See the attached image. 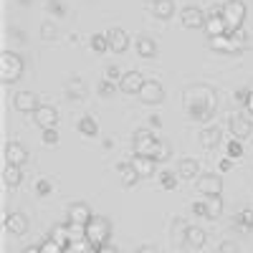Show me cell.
Masks as SVG:
<instances>
[{
    "label": "cell",
    "instance_id": "50",
    "mask_svg": "<svg viewBox=\"0 0 253 253\" xmlns=\"http://www.w3.org/2000/svg\"><path fill=\"white\" fill-rule=\"evenodd\" d=\"M150 124H152V126H160L162 119H160V117H150Z\"/></svg>",
    "mask_w": 253,
    "mask_h": 253
},
{
    "label": "cell",
    "instance_id": "28",
    "mask_svg": "<svg viewBox=\"0 0 253 253\" xmlns=\"http://www.w3.org/2000/svg\"><path fill=\"white\" fill-rule=\"evenodd\" d=\"M3 180L8 187H18L20 180H23V172H20V167L18 165H5V170H3Z\"/></svg>",
    "mask_w": 253,
    "mask_h": 253
},
{
    "label": "cell",
    "instance_id": "49",
    "mask_svg": "<svg viewBox=\"0 0 253 253\" xmlns=\"http://www.w3.org/2000/svg\"><path fill=\"white\" fill-rule=\"evenodd\" d=\"M99 253H119L117 248H109V246H104V248H99Z\"/></svg>",
    "mask_w": 253,
    "mask_h": 253
},
{
    "label": "cell",
    "instance_id": "24",
    "mask_svg": "<svg viewBox=\"0 0 253 253\" xmlns=\"http://www.w3.org/2000/svg\"><path fill=\"white\" fill-rule=\"evenodd\" d=\"M137 53L142 58H155L157 56V43H155L150 36H139L137 38Z\"/></svg>",
    "mask_w": 253,
    "mask_h": 253
},
{
    "label": "cell",
    "instance_id": "38",
    "mask_svg": "<svg viewBox=\"0 0 253 253\" xmlns=\"http://www.w3.org/2000/svg\"><path fill=\"white\" fill-rule=\"evenodd\" d=\"M41 253H63V246H58L56 241H51V238H48L43 246H41Z\"/></svg>",
    "mask_w": 253,
    "mask_h": 253
},
{
    "label": "cell",
    "instance_id": "41",
    "mask_svg": "<svg viewBox=\"0 0 253 253\" xmlns=\"http://www.w3.org/2000/svg\"><path fill=\"white\" fill-rule=\"evenodd\" d=\"M46 8H48L53 15L63 18V5H61V0H48V3H46Z\"/></svg>",
    "mask_w": 253,
    "mask_h": 253
},
{
    "label": "cell",
    "instance_id": "47",
    "mask_svg": "<svg viewBox=\"0 0 253 253\" xmlns=\"http://www.w3.org/2000/svg\"><path fill=\"white\" fill-rule=\"evenodd\" d=\"M220 170H223V172H228V170H230V157H225V160L220 162Z\"/></svg>",
    "mask_w": 253,
    "mask_h": 253
},
{
    "label": "cell",
    "instance_id": "25",
    "mask_svg": "<svg viewBox=\"0 0 253 253\" xmlns=\"http://www.w3.org/2000/svg\"><path fill=\"white\" fill-rule=\"evenodd\" d=\"M117 172H119V177H122L124 185H134V182L139 180V175H137V170H134V165H132V162H122V165H117Z\"/></svg>",
    "mask_w": 253,
    "mask_h": 253
},
{
    "label": "cell",
    "instance_id": "12",
    "mask_svg": "<svg viewBox=\"0 0 253 253\" xmlns=\"http://www.w3.org/2000/svg\"><path fill=\"white\" fill-rule=\"evenodd\" d=\"M155 142H157V139L152 137L150 129H139V132L134 134V155H147V157H150Z\"/></svg>",
    "mask_w": 253,
    "mask_h": 253
},
{
    "label": "cell",
    "instance_id": "4",
    "mask_svg": "<svg viewBox=\"0 0 253 253\" xmlns=\"http://www.w3.org/2000/svg\"><path fill=\"white\" fill-rule=\"evenodd\" d=\"M20 74H23V58L5 51L3 56H0V79H3L5 84H13L20 79Z\"/></svg>",
    "mask_w": 253,
    "mask_h": 253
},
{
    "label": "cell",
    "instance_id": "46",
    "mask_svg": "<svg viewBox=\"0 0 253 253\" xmlns=\"http://www.w3.org/2000/svg\"><path fill=\"white\" fill-rule=\"evenodd\" d=\"M246 107H248V112L253 114V89L248 91V99H246Z\"/></svg>",
    "mask_w": 253,
    "mask_h": 253
},
{
    "label": "cell",
    "instance_id": "45",
    "mask_svg": "<svg viewBox=\"0 0 253 253\" xmlns=\"http://www.w3.org/2000/svg\"><path fill=\"white\" fill-rule=\"evenodd\" d=\"M251 91V89H248ZM248 91L243 89V91H236V101H241V104H246V99H248Z\"/></svg>",
    "mask_w": 253,
    "mask_h": 253
},
{
    "label": "cell",
    "instance_id": "17",
    "mask_svg": "<svg viewBox=\"0 0 253 253\" xmlns=\"http://www.w3.org/2000/svg\"><path fill=\"white\" fill-rule=\"evenodd\" d=\"M132 165H134V170H137L139 177H152L155 175V167H157V162L152 157H147V155H134L132 157Z\"/></svg>",
    "mask_w": 253,
    "mask_h": 253
},
{
    "label": "cell",
    "instance_id": "52",
    "mask_svg": "<svg viewBox=\"0 0 253 253\" xmlns=\"http://www.w3.org/2000/svg\"><path fill=\"white\" fill-rule=\"evenodd\" d=\"M63 253H76V251H71V248H63Z\"/></svg>",
    "mask_w": 253,
    "mask_h": 253
},
{
    "label": "cell",
    "instance_id": "11",
    "mask_svg": "<svg viewBox=\"0 0 253 253\" xmlns=\"http://www.w3.org/2000/svg\"><path fill=\"white\" fill-rule=\"evenodd\" d=\"M13 107L18 112H36L38 109V99L33 91H15L13 94Z\"/></svg>",
    "mask_w": 253,
    "mask_h": 253
},
{
    "label": "cell",
    "instance_id": "31",
    "mask_svg": "<svg viewBox=\"0 0 253 253\" xmlns=\"http://www.w3.org/2000/svg\"><path fill=\"white\" fill-rule=\"evenodd\" d=\"M79 132H81L84 137H96V132H99L96 119H94V117H81V119H79Z\"/></svg>",
    "mask_w": 253,
    "mask_h": 253
},
{
    "label": "cell",
    "instance_id": "26",
    "mask_svg": "<svg viewBox=\"0 0 253 253\" xmlns=\"http://www.w3.org/2000/svg\"><path fill=\"white\" fill-rule=\"evenodd\" d=\"M185 243H187L190 248H203V246H205V230L190 225V228H187V236H185Z\"/></svg>",
    "mask_w": 253,
    "mask_h": 253
},
{
    "label": "cell",
    "instance_id": "33",
    "mask_svg": "<svg viewBox=\"0 0 253 253\" xmlns=\"http://www.w3.org/2000/svg\"><path fill=\"white\" fill-rule=\"evenodd\" d=\"M66 94H69L71 99H74V96L81 99L84 94H86V89H84V81H81V79H71V81L66 84Z\"/></svg>",
    "mask_w": 253,
    "mask_h": 253
},
{
    "label": "cell",
    "instance_id": "8",
    "mask_svg": "<svg viewBox=\"0 0 253 253\" xmlns=\"http://www.w3.org/2000/svg\"><path fill=\"white\" fill-rule=\"evenodd\" d=\"M139 99L144 104H162L165 101V89L160 81H144V86L139 89Z\"/></svg>",
    "mask_w": 253,
    "mask_h": 253
},
{
    "label": "cell",
    "instance_id": "39",
    "mask_svg": "<svg viewBox=\"0 0 253 253\" xmlns=\"http://www.w3.org/2000/svg\"><path fill=\"white\" fill-rule=\"evenodd\" d=\"M43 144H58V132H56V126H51V129H43Z\"/></svg>",
    "mask_w": 253,
    "mask_h": 253
},
{
    "label": "cell",
    "instance_id": "3",
    "mask_svg": "<svg viewBox=\"0 0 253 253\" xmlns=\"http://www.w3.org/2000/svg\"><path fill=\"white\" fill-rule=\"evenodd\" d=\"M109 236H112V225H109L107 218L96 215V218L89 220V225H86V238H89L96 248H104V246H107Z\"/></svg>",
    "mask_w": 253,
    "mask_h": 253
},
{
    "label": "cell",
    "instance_id": "14",
    "mask_svg": "<svg viewBox=\"0 0 253 253\" xmlns=\"http://www.w3.org/2000/svg\"><path fill=\"white\" fill-rule=\"evenodd\" d=\"M94 215H91V210H89V205H84V203H74L71 208H69V223H76V225H89V220H91Z\"/></svg>",
    "mask_w": 253,
    "mask_h": 253
},
{
    "label": "cell",
    "instance_id": "15",
    "mask_svg": "<svg viewBox=\"0 0 253 253\" xmlns=\"http://www.w3.org/2000/svg\"><path fill=\"white\" fill-rule=\"evenodd\" d=\"M28 160V152H26V147L20 144V142H10V144H5V162L8 165H23Z\"/></svg>",
    "mask_w": 253,
    "mask_h": 253
},
{
    "label": "cell",
    "instance_id": "1",
    "mask_svg": "<svg viewBox=\"0 0 253 253\" xmlns=\"http://www.w3.org/2000/svg\"><path fill=\"white\" fill-rule=\"evenodd\" d=\"M185 107L187 112H195V109H215V96L210 89L205 86H193L185 91Z\"/></svg>",
    "mask_w": 253,
    "mask_h": 253
},
{
    "label": "cell",
    "instance_id": "43",
    "mask_svg": "<svg viewBox=\"0 0 253 253\" xmlns=\"http://www.w3.org/2000/svg\"><path fill=\"white\" fill-rule=\"evenodd\" d=\"M218 253H238V246L233 241H223L220 248H218Z\"/></svg>",
    "mask_w": 253,
    "mask_h": 253
},
{
    "label": "cell",
    "instance_id": "20",
    "mask_svg": "<svg viewBox=\"0 0 253 253\" xmlns=\"http://www.w3.org/2000/svg\"><path fill=\"white\" fill-rule=\"evenodd\" d=\"M5 228H8V233H13V236H23L26 228H28V218L23 213H10L5 218Z\"/></svg>",
    "mask_w": 253,
    "mask_h": 253
},
{
    "label": "cell",
    "instance_id": "6",
    "mask_svg": "<svg viewBox=\"0 0 253 253\" xmlns=\"http://www.w3.org/2000/svg\"><path fill=\"white\" fill-rule=\"evenodd\" d=\"M228 129H230V134H233L236 139H246L253 132V124H251V119L246 114L233 112V114L228 117Z\"/></svg>",
    "mask_w": 253,
    "mask_h": 253
},
{
    "label": "cell",
    "instance_id": "40",
    "mask_svg": "<svg viewBox=\"0 0 253 253\" xmlns=\"http://www.w3.org/2000/svg\"><path fill=\"white\" fill-rule=\"evenodd\" d=\"M99 91H101L104 96H112V94L117 91V86H114V81H109V79H104V81H101V86H99Z\"/></svg>",
    "mask_w": 253,
    "mask_h": 253
},
{
    "label": "cell",
    "instance_id": "19",
    "mask_svg": "<svg viewBox=\"0 0 253 253\" xmlns=\"http://www.w3.org/2000/svg\"><path fill=\"white\" fill-rule=\"evenodd\" d=\"M220 142H223V132L218 129V126H205V129L200 132V144L205 147V150H215Z\"/></svg>",
    "mask_w": 253,
    "mask_h": 253
},
{
    "label": "cell",
    "instance_id": "32",
    "mask_svg": "<svg viewBox=\"0 0 253 253\" xmlns=\"http://www.w3.org/2000/svg\"><path fill=\"white\" fill-rule=\"evenodd\" d=\"M48 238L56 241V243L63 246V248H69V243H71V241H69V228H66V225H56V228L51 230V236H48Z\"/></svg>",
    "mask_w": 253,
    "mask_h": 253
},
{
    "label": "cell",
    "instance_id": "5",
    "mask_svg": "<svg viewBox=\"0 0 253 253\" xmlns=\"http://www.w3.org/2000/svg\"><path fill=\"white\" fill-rule=\"evenodd\" d=\"M193 213L208 218V220H218L223 213V200L220 195H208L205 200H195L193 203Z\"/></svg>",
    "mask_w": 253,
    "mask_h": 253
},
{
    "label": "cell",
    "instance_id": "7",
    "mask_svg": "<svg viewBox=\"0 0 253 253\" xmlns=\"http://www.w3.org/2000/svg\"><path fill=\"white\" fill-rule=\"evenodd\" d=\"M198 190L208 198V195H220V190H223V180L220 175H213V172H205V175H198Z\"/></svg>",
    "mask_w": 253,
    "mask_h": 253
},
{
    "label": "cell",
    "instance_id": "34",
    "mask_svg": "<svg viewBox=\"0 0 253 253\" xmlns=\"http://www.w3.org/2000/svg\"><path fill=\"white\" fill-rule=\"evenodd\" d=\"M89 43H91V51H96V53H104V51L109 48L107 33H104V36H91V41H89Z\"/></svg>",
    "mask_w": 253,
    "mask_h": 253
},
{
    "label": "cell",
    "instance_id": "35",
    "mask_svg": "<svg viewBox=\"0 0 253 253\" xmlns=\"http://www.w3.org/2000/svg\"><path fill=\"white\" fill-rule=\"evenodd\" d=\"M157 177H160V185H162L165 190H172V187L177 185V177H175V175H172L170 170H162V172H160Z\"/></svg>",
    "mask_w": 253,
    "mask_h": 253
},
{
    "label": "cell",
    "instance_id": "18",
    "mask_svg": "<svg viewBox=\"0 0 253 253\" xmlns=\"http://www.w3.org/2000/svg\"><path fill=\"white\" fill-rule=\"evenodd\" d=\"M107 41H109V48L117 51V53H122L126 46H129V38H126V33H124L122 28H117V26L107 31Z\"/></svg>",
    "mask_w": 253,
    "mask_h": 253
},
{
    "label": "cell",
    "instance_id": "48",
    "mask_svg": "<svg viewBox=\"0 0 253 253\" xmlns=\"http://www.w3.org/2000/svg\"><path fill=\"white\" fill-rule=\"evenodd\" d=\"M137 253H157V251L150 248V246H142V248H137Z\"/></svg>",
    "mask_w": 253,
    "mask_h": 253
},
{
    "label": "cell",
    "instance_id": "22",
    "mask_svg": "<svg viewBox=\"0 0 253 253\" xmlns=\"http://www.w3.org/2000/svg\"><path fill=\"white\" fill-rule=\"evenodd\" d=\"M150 10H152L155 18L167 20V18H172V13H175V3H172V0H152Z\"/></svg>",
    "mask_w": 253,
    "mask_h": 253
},
{
    "label": "cell",
    "instance_id": "23",
    "mask_svg": "<svg viewBox=\"0 0 253 253\" xmlns=\"http://www.w3.org/2000/svg\"><path fill=\"white\" fill-rule=\"evenodd\" d=\"M210 48H213V51H223V53H233V51H238L241 46L236 43L233 38H228V33H225V36L210 38Z\"/></svg>",
    "mask_w": 253,
    "mask_h": 253
},
{
    "label": "cell",
    "instance_id": "21",
    "mask_svg": "<svg viewBox=\"0 0 253 253\" xmlns=\"http://www.w3.org/2000/svg\"><path fill=\"white\" fill-rule=\"evenodd\" d=\"M198 172H200V162H198V160H193V157H182V160H180V165H177V175H180V177L195 180Z\"/></svg>",
    "mask_w": 253,
    "mask_h": 253
},
{
    "label": "cell",
    "instance_id": "30",
    "mask_svg": "<svg viewBox=\"0 0 253 253\" xmlns=\"http://www.w3.org/2000/svg\"><path fill=\"white\" fill-rule=\"evenodd\" d=\"M233 223H236V230H251L253 228V210L251 208H246V210H241V213L233 218Z\"/></svg>",
    "mask_w": 253,
    "mask_h": 253
},
{
    "label": "cell",
    "instance_id": "29",
    "mask_svg": "<svg viewBox=\"0 0 253 253\" xmlns=\"http://www.w3.org/2000/svg\"><path fill=\"white\" fill-rule=\"evenodd\" d=\"M170 155H172V150H170V144H167L165 139H157V142H155V147H152V152H150V157H152L155 162H165V160H170Z\"/></svg>",
    "mask_w": 253,
    "mask_h": 253
},
{
    "label": "cell",
    "instance_id": "16",
    "mask_svg": "<svg viewBox=\"0 0 253 253\" xmlns=\"http://www.w3.org/2000/svg\"><path fill=\"white\" fill-rule=\"evenodd\" d=\"M205 33H208V38H215V36H225L228 33V26H225V20H223V15L220 13H213L208 20H205Z\"/></svg>",
    "mask_w": 253,
    "mask_h": 253
},
{
    "label": "cell",
    "instance_id": "42",
    "mask_svg": "<svg viewBox=\"0 0 253 253\" xmlns=\"http://www.w3.org/2000/svg\"><path fill=\"white\" fill-rule=\"evenodd\" d=\"M36 193H38V195H48V193H51V182H48V180H38V182H36Z\"/></svg>",
    "mask_w": 253,
    "mask_h": 253
},
{
    "label": "cell",
    "instance_id": "44",
    "mask_svg": "<svg viewBox=\"0 0 253 253\" xmlns=\"http://www.w3.org/2000/svg\"><path fill=\"white\" fill-rule=\"evenodd\" d=\"M107 79H109V81H122L119 69H117V66H109V69H107Z\"/></svg>",
    "mask_w": 253,
    "mask_h": 253
},
{
    "label": "cell",
    "instance_id": "27",
    "mask_svg": "<svg viewBox=\"0 0 253 253\" xmlns=\"http://www.w3.org/2000/svg\"><path fill=\"white\" fill-rule=\"evenodd\" d=\"M187 228H190V225H187L182 218H175V220H172V243H175V246H187V243H185Z\"/></svg>",
    "mask_w": 253,
    "mask_h": 253
},
{
    "label": "cell",
    "instance_id": "51",
    "mask_svg": "<svg viewBox=\"0 0 253 253\" xmlns=\"http://www.w3.org/2000/svg\"><path fill=\"white\" fill-rule=\"evenodd\" d=\"M23 253H41V248H36V246H31V248H26Z\"/></svg>",
    "mask_w": 253,
    "mask_h": 253
},
{
    "label": "cell",
    "instance_id": "36",
    "mask_svg": "<svg viewBox=\"0 0 253 253\" xmlns=\"http://www.w3.org/2000/svg\"><path fill=\"white\" fill-rule=\"evenodd\" d=\"M58 36V26L56 23H43V26H41V38H43V41H53Z\"/></svg>",
    "mask_w": 253,
    "mask_h": 253
},
{
    "label": "cell",
    "instance_id": "2",
    "mask_svg": "<svg viewBox=\"0 0 253 253\" xmlns=\"http://www.w3.org/2000/svg\"><path fill=\"white\" fill-rule=\"evenodd\" d=\"M220 15H223L225 26H228V33L243 28V20H246V5H243V0H228V3L220 8Z\"/></svg>",
    "mask_w": 253,
    "mask_h": 253
},
{
    "label": "cell",
    "instance_id": "9",
    "mask_svg": "<svg viewBox=\"0 0 253 253\" xmlns=\"http://www.w3.org/2000/svg\"><path fill=\"white\" fill-rule=\"evenodd\" d=\"M33 119H36V124L41 126V129H51V126L58 124V112L53 107H38L33 112Z\"/></svg>",
    "mask_w": 253,
    "mask_h": 253
},
{
    "label": "cell",
    "instance_id": "10",
    "mask_svg": "<svg viewBox=\"0 0 253 253\" xmlns=\"http://www.w3.org/2000/svg\"><path fill=\"white\" fill-rule=\"evenodd\" d=\"M180 20H182V26L185 28H203L205 26V15H203V10L200 8H182V13H180Z\"/></svg>",
    "mask_w": 253,
    "mask_h": 253
},
{
    "label": "cell",
    "instance_id": "37",
    "mask_svg": "<svg viewBox=\"0 0 253 253\" xmlns=\"http://www.w3.org/2000/svg\"><path fill=\"white\" fill-rule=\"evenodd\" d=\"M241 155H243V144H241V139L233 137V139L228 142V157L233 160V157H241Z\"/></svg>",
    "mask_w": 253,
    "mask_h": 253
},
{
    "label": "cell",
    "instance_id": "13",
    "mask_svg": "<svg viewBox=\"0 0 253 253\" xmlns=\"http://www.w3.org/2000/svg\"><path fill=\"white\" fill-rule=\"evenodd\" d=\"M142 86H144V79H142V74H137V71H126V74L122 76V81H119V89H122L124 94H139Z\"/></svg>",
    "mask_w": 253,
    "mask_h": 253
}]
</instances>
